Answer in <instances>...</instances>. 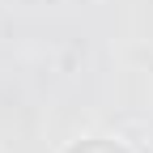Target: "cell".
<instances>
[{
	"mask_svg": "<svg viewBox=\"0 0 153 153\" xmlns=\"http://www.w3.org/2000/svg\"><path fill=\"white\" fill-rule=\"evenodd\" d=\"M60 153H136V149L128 140H119V136H76Z\"/></svg>",
	"mask_w": 153,
	"mask_h": 153,
	"instance_id": "obj_1",
	"label": "cell"
}]
</instances>
